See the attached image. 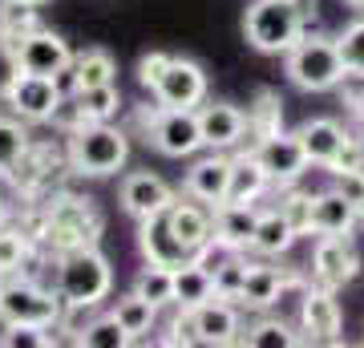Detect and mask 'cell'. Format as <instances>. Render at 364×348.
Returning <instances> with one entry per match:
<instances>
[{"label": "cell", "mask_w": 364, "mask_h": 348, "mask_svg": "<svg viewBox=\"0 0 364 348\" xmlns=\"http://www.w3.org/2000/svg\"><path fill=\"white\" fill-rule=\"evenodd\" d=\"M130 158V138L109 122H85L69 134V167L90 179L117 174Z\"/></svg>", "instance_id": "1"}, {"label": "cell", "mask_w": 364, "mask_h": 348, "mask_svg": "<svg viewBox=\"0 0 364 348\" xmlns=\"http://www.w3.org/2000/svg\"><path fill=\"white\" fill-rule=\"evenodd\" d=\"M287 78H291V85H299V90H308V93H328V90H336V85H344L348 69H344L340 45L328 37L304 33L287 49Z\"/></svg>", "instance_id": "2"}, {"label": "cell", "mask_w": 364, "mask_h": 348, "mask_svg": "<svg viewBox=\"0 0 364 348\" xmlns=\"http://www.w3.org/2000/svg\"><path fill=\"white\" fill-rule=\"evenodd\" d=\"M114 288V268L97 247L57 255V296L65 304H102Z\"/></svg>", "instance_id": "3"}, {"label": "cell", "mask_w": 364, "mask_h": 348, "mask_svg": "<svg viewBox=\"0 0 364 348\" xmlns=\"http://www.w3.org/2000/svg\"><path fill=\"white\" fill-rule=\"evenodd\" d=\"M251 49L259 53H287L304 37V9L299 0H251L243 16Z\"/></svg>", "instance_id": "4"}, {"label": "cell", "mask_w": 364, "mask_h": 348, "mask_svg": "<svg viewBox=\"0 0 364 348\" xmlns=\"http://www.w3.org/2000/svg\"><path fill=\"white\" fill-rule=\"evenodd\" d=\"M102 235V215L90 206V199H57L45 211V231L41 239H49L57 247V255L77 251V247H93Z\"/></svg>", "instance_id": "5"}, {"label": "cell", "mask_w": 364, "mask_h": 348, "mask_svg": "<svg viewBox=\"0 0 364 348\" xmlns=\"http://www.w3.org/2000/svg\"><path fill=\"white\" fill-rule=\"evenodd\" d=\"M65 300L37 288L33 280H9L0 284V316L4 324H41V328H57Z\"/></svg>", "instance_id": "6"}, {"label": "cell", "mask_w": 364, "mask_h": 348, "mask_svg": "<svg viewBox=\"0 0 364 348\" xmlns=\"http://www.w3.org/2000/svg\"><path fill=\"white\" fill-rule=\"evenodd\" d=\"M0 97H4V105H9L21 122H49L53 110L61 105L57 81L41 78V73H25V69H16L13 78L4 81Z\"/></svg>", "instance_id": "7"}, {"label": "cell", "mask_w": 364, "mask_h": 348, "mask_svg": "<svg viewBox=\"0 0 364 348\" xmlns=\"http://www.w3.org/2000/svg\"><path fill=\"white\" fill-rule=\"evenodd\" d=\"M150 142L166 158H191L203 150V130H198V110H166L158 105L150 117Z\"/></svg>", "instance_id": "8"}, {"label": "cell", "mask_w": 364, "mask_h": 348, "mask_svg": "<svg viewBox=\"0 0 364 348\" xmlns=\"http://www.w3.org/2000/svg\"><path fill=\"white\" fill-rule=\"evenodd\" d=\"M299 328H304V340L308 344H336L340 328H344V312H340V300L332 288L312 284L308 296L299 300Z\"/></svg>", "instance_id": "9"}, {"label": "cell", "mask_w": 364, "mask_h": 348, "mask_svg": "<svg viewBox=\"0 0 364 348\" xmlns=\"http://www.w3.org/2000/svg\"><path fill=\"white\" fill-rule=\"evenodd\" d=\"M150 93L166 110H195L207 97V73H203V65L186 61V57H170L166 73L158 78V85Z\"/></svg>", "instance_id": "10"}, {"label": "cell", "mask_w": 364, "mask_h": 348, "mask_svg": "<svg viewBox=\"0 0 364 348\" xmlns=\"http://www.w3.org/2000/svg\"><path fill=\"white\" fill-rule=\"evenodd\" d=\"M356 275H360V255L352 251L348 235H320V243H316V251H312V280L316 284L340 292V288H348Z\"/></svg>", "instance_id": "11"}, {"label": "cell", "mask_w": 364, "mask_h": 348, "mask_svg": "<svg viewBox=\"0 0 364 348\" xmlns=\"http://www.w3.org/2000/svg\"><path fill=\"white\" fill-rule=\"evenodd\" d=\"M9 57H13L16 69H25V73H41V78H57V73L73 61L69 45L57 37V33H49V28H33V33H28V37L9 53Z\"/></svg>", "instance_id": "12"}, {"label": "cell", "mask_w": 364, "mask_h": 348, "mask_svg": "<svg viewBox=\"0 0 364 348\" xmlns=\"http://www.w3.org/2000/svg\"><path fill=\"white\" fill-rule=\"evenodd\" d=\"M255 154H259L263 170H267V179L272 186H291V182L304 179V170H308V154H304V146H299L296 134H272V138H263V142L251 146Z\"/></svg>", "instance_id": "13"}, {"label": "cell", "mask_w": 364, "mask_h": 348, "mask_svg": "<svg viewBox=\"0 0 364 348\" xmlns=\"http://www.w3.org/2000/svg\"><path fill=\"white\" fill-rule=\"evenodd\" d=\"M186 324H191V336H195V344H235L239 340V312H235L231 300H219L210 296L207 304H198V308L182 312Z\"/></svg>", "instance_id": "14"}, {"label": "cell", "mask_w": 364, "mask_h": 348, "mask_svg": "<svg viewBox=\"0 0 364 348\" xmlns=\"http://www.w3.org/2000/svg\"><path fill=\"white\" fill-rule=\"evenodd\" d=\"M170 203H174L170 182L150 174V170H134V174H126V182H122V206H126V215H134L138 223L158 215V211H166Z\"/></svg>", "instance_id": "15"}, {"label": "cell", "mask_w": 364, "mask_h": 348, "mask_svg": "<svg viewBox=\"0 0 364 348\" xmlns=\"http://www.w3.org/2000/svg\"><path fill=\"white\" fill-rule=\"evenodd\" d=\"M198 130H203V146L207 150H231V146L243 142L247 134V114L239 105L227 102H210L198 110Z\"/></svg>", "instance_id": "16"}, {"label": "cell", "mask_w": 364, "mask_h": 348, "mask_svg": "<svg viewBox=\"0 0 364 348\" xmlns=\"http://www.w3.org/2000/svg\"><path fill=\"white\" fill-rule=\"evenodd\" d=\"M166 223L170 231L178 235V243L195 255L203 243L215 239V206L207 203H186V199H174L166 206Z\"/></svg>", "instance_id": "17"}, {"label": "cell", "mask_w": 364, "mask_h": 348, "mask_svg": "<svg viewBox=\"0 0 364 348\" xmlns=\"http://www.w3.org/2000/svg\"><path fill=\"white\" fill-rule=\"evenodd\" d=\"M227 182H231V158L223 150H210L207 158H198L195 167L186 170V194L207 206L227 203Z\"/></svg>", "instance_id": "18"}, {"label": "cell", "mask_w": 364, "mask_h": 348, "mask_svg": "<svg viewBox=\"0 0 364 348\" xmlns=\"http://www.w3.org/2000/svg\"><path fill=\"white\" fill-rule=\"evenodd\" d=\"M138 247H142L146 263H162V268H182V263L191 259V251L178 243V235L170 231L166 211L142 219V227H138Z\"/></svg>", "instance_id": "19"}, {"label": "cell", "mask_w": 364, "mask_h": 348, "mask_svg": "<svg viewBox=\"0 0 364 348\" xmlns=\"http://www.w3.org/2000/svg\"><path fill=\"white\" fill-rule=\"evenodd\" d=\"M356 223H360L356 203H348L336 186L312 194V231L316 235H352Z\"/></svg>", "instance_id": "20"}, {"label": "cell", "mask_w": 364, "mask_h": 348, "mask_svg": "<svg viewBox=\"0 0 364 348\" xmlns=\"http://www.w3.org/2000/svg\"><path fill=\"white\" fill-rule=\"evenodd\" d=\"M296 138L304 146V154H308V167H332V158L344 146L348 130L340 122H332V117H312V122H304L296 130Z\"/></svg>", "instance_id": "21"}, {"label": "cell", "mask_w": 364, "mask_h": 348, "mask_svg": "<svg viewBox=\"0 0 364 348\" xmlns=\"http://www.w3.org/2000/svg\"><path fill=\"white\" fill-rule=\"evenodd\" d=\"M259 223V206L255 203H219L215 206V239L227 243L231 251H247L251 235Z\"/></svg>", "instance_id": "22"}, {"label": "cell", "mask_w": 364, "mask_h": 348, "mask_svg": "<svg viewBox=\"0 0 364 348\" xmlns=\"http://www.w3.org/2000/svg\"><path fill=\"white\" fill-rule=\"evenodd\" d=\"M267 186H272V179H267V170H263V162H259V154H255V150H243V154L231 158L227 203H255Z\"/></svg>", "instance_id": "23"}, {"label": "cell", "mask_w": 364, "mask_h": 348, "mask_svg": "<svg viewBox=\"0 0 364 348\" xmlns=\"http://www.w3.org/2000/svg\"><path fill=\"white\" fill-rule=\"evenodd\" d=\"M279 284H284V268H272V263H247V280H243L239 304H243V308H255V312L275 308Z\"/></svg>", "instance_id": "24"}, {"label": "cell", "mask_w": 364, "mask_h": 348, "mask_svg": "<svg viewBox=\"0 0 364 348\" xmlns=\"http://www.w3.org/2000/svg\"><path fill=\"white\" fill-rule=\"evenodd\" d=\"M296 239L299 235L291 231L284 211L272 206V211H259V223H255V235H251V251H259V255H284V251H291Z\"/></svg>", "instance_id": "25"}, {"label": "cell", "mask_w": 364, "mask_h": 348, "mask_svg": "<svg viewBox=\"0 0 364 348\" xmlns=\"http://www.w3.org/2000/svg\"><path fill=\"white\" fill-rule=\"evenodd\" d=\"M215 296V280L207 268H198L195 259H186L182 268H174V308L191 312L198 304H207Z\"/></svg>", "instance_id": "26"}, {"label": "cell", "mask_w": 364, "mask_h": 348, "mask_svg": "<svg viewBox=\"0 0 364 348\" xmlns=\"http://www.w3.org/2000/svg\"><path fill=\"white\" fill-rule=\"evenodd\" d=\"M41 28L37 9L33 4H21V0H0V41H4V53H13L21 41Z\"/></svg>", "instance_id": "27"}, {"label": "cell", "mask_w": 364, "mask_h": 348, "mask_svg": "<svg viewBox=\"0 0 364 348\" xmlns=\"http://www.w3.org/2000/svg\"><path fill=\"white\" fill-rule=\"evenodd\" d=\"M235 344H255V348H296L308 344L304 336H296V328L284 320H255L251 328H243V336Z\"/></svg>", "instance_id": "28"}, {"label": "cell", "mask_w": 364, "mask_h": 348, "mask_svg": "<svg viewBox=\"0 0 364 348\" xmlns=\"http://www.w3.org/2000/svg\"><path fill=\"white\" fill-rule=\"evenodd\" d=\"M114 316H117V324L130 332V340L134 336H142V332H150L158 324V304H150L146 296H138V292H130V296H122L114 304Z\"/></svg>", "instance_id": "29"}, {"label": "cell", "mask_w": 364, "mask_h": 348, "mask_svg": "<svg viewBox=\"0 0 364 348\" xmlns=\"http://www.w3.org/2000/svg\"><path fill=\"white\" fill-rule=\"evenodd\" d=\"M279 93L263 90L259 97H255V105H251L247 114V138L251 142H263V138H272V134H279V122H284V110H279Z\"/></svg>", "instance_id": "30"}, {"label": "cell", "mask_w": 364, "mask_h": 348, "mask_svg": "<svg viewBox=\"0 0 364 348\" xmlns=\"http://www.w3.org/2000/svg\"><path fill=\"white\" fill-rule=\"evenodd\" d=\"M134 292H138V296H146L150 304H158V308L174 304V268L146 263V268L138 271V280H134Z\"/></svg>", "instance_id": "31"}, {"label": "cell", "mask_w": 364, "mask_h": 348, "mask_svg": "<svg viewBox=\"0 0 364 348\" xmlns=\"http://www.w3.org/2000/svg\"><path fill=\"white\" fill-rule=\"evenodd\" d=\"M73 69H77V90H90V85H109L117 73L114 57L105 49H85L73 57Z\"/></svg>", "instance_id": "32"}, {"label": "cell", "mask_w": 364, "mask_h": 348, "mask_svg": "<svg viewBox=\"0 0 364 348\" xmlns=\"http://www.w3.org/2000/svg\"><path fill=\"white\" fill-rule=\"evenodd\" d=\"M73 97H77L81 114L90 117V122H109V117L117 114V105H122V93H117L114 81H109V85H90V90H77Z\"/></svg>", "instance_id": "33"}, {"label": "cell", "mask_w": 364, "mask_h": 348, "mask_svg": "<svg viewBox=\"0 0 364 348\" xmlns=\"http://www.w3.org/2000/svg\"><path fill=\"white\" fill-rule=\"evenodd\" d=\"M77 344L85 348H126L130 344V332L117 324V316L109 312V316H93L90 324H85V332L77 336Z\"/></svg>", "instance_id": "34"}, {"label": "cell", "mask_w": 364, "mask_h": 348, "mask_svg": "<svg viewBox=\"0 0 364 348\" xmlns=\"http://www.w3.org/2000/svg\"><path fill=\"white\" fill-rule=\"evenodd\" d=\"M279 211H284V219L291 223V231L296 235H316L312 231V191H296V182L284 186Z\"/></svg>", "instance_id": "35"}, {"label": "cell", "mask_w": 364, "mask_h": 348, "mask_svg": "<svg viewBox=\"0 0 364 348\" xmlns=\"http://www.w3.org/2000/svg\"><path fill=\"white\" fill-rule=\"evenodd\" d=\"M210 280H215V296L239 304V292H243V280H247V259H243V251H235Z\"/></svg>", "instance_id": "36"}, {"label": "cell", "mask_w": 364, "mask_h": 348, "mask_svg": "<svg viewBox=\"0 0 364 348\" xmlns=\"http://www.w3.org/2000/svg\"><path fill=\"white\" fill-rule=\"evenodd\" d=\"M336 45H340V57H344L348 78L364 81V16H360V21H352V25L340 33Z\"/></svg>", "instance_id": "37"}, {"label": "cell", "mask_w": 364, "mask_h": 348, "mask_svg": "<svg viewBox=\"0 0 364 348\" xmlns=\"http://www.w3.org/2000/svg\"><path fill=\"white\" fill-rule=\"evenodd\" d=\"M28 130L21 117H0V170H9L28 150Z\"/></svg>", "instance_id": "38"}, {"label": "cell", "mask_w": 364, "mask_h": 348, "mask_svg": "<svg viewBox=\"0 0 364 348\" xmlns=\"http://www.w3.org/2000/svg\"><path fill=\"white\" fill-rule=\"evenodd\" d=\"M57 344V336L41 324H4L0 332V348H49Z\"/></svg>", "instance_id": "39"}, {"label": "cell", "mask_w": 364, "mask_h": 348, "mask_svg": "<svg viewBox=\"0 0 364 348\" xmlns=\"http://www.w3.org/2000/svg\"><path fill=\"white\" fill-rule=\"evenodd\" d=\"M28 263V235L0 227V275H16Z\"/></svg>", "instance_id": "40"}, {"label": "cell", "mask_w": 364, "mask_h": 348, "mask_svg": "<svg viewBox=\"0 0 364 348\" xmlns=\"http://www.w3.org/2000/svg\"><path fill=\"white\" fill-rule=\"evenodd\" d=\"M328 170H364V134H348Z\"/></svg>", "instance_id": "41"}, {"label": "cell", "mask_w": 364, "mask_h": 348, "mask_svg": "<svg viewBox=\"0 0 364 348\" xmlns=\"http://www.w3.org/2000/svg\"><path fill=\"white\" fill-rule=\"evenodd\" d=\"M332 186H336L348 203L364 199V170H332Z\"/></svg>", "instance_id": "42"}, {"label": "cell", "mask_w": 364, "mask_h": 348, "mask_svg": "<svg viewBox=\"0 0 364 348\" xmlns=\"http://www.w3.org/2000/svg\"><path fill=\"white\" fill-rule=\"evenodd\" d=\"M166 65H170V53H146L142 61H138V81H142L146 90H154L158 78L166 73Z\"/></svg>", "instance_id": "43"}, {"label": "cell", "mask_w": 364, "mask_h": 348, "mask_svg": "<svg viewBox=\"0 0 364 348\" xmlns=\"http://www.w3.org/2000/svg\"><path fill=\"white\" fill-rule=\"evenodd\" d=\"M53 122H57V126H61V130H69V134H73V130H77V126H85V122H90V117L81 114L77 97H73V93H69V97H61V105H57V110H53Z\"/></svg>", "instance_id": "44"}, {"label": "cell", "mask_w": 364, "mask_h": 348, "mask_svg": "<svg viewBox=\"0 0 364 348\" xmlns=\"http://www.w3.org/2000/svg\"><path fill=\"white\" fill-rule=\"evenodd\" d=\"M348 105H352V114L364 122V81H360V90H352V93H348Z\"/></svg>", "instance_id": "45"}, {"label": "cell", "mask_w": 364, "mask_h": 348, "mask_svg": "<svg viewBox=\"0 0 364 348\" xmlns=\"http://www.w3.org/2000/svg\"><path fill=\"white\" fill-rule=\"evenodd\" d=\"M9 223V206H4V199H0V227Z\"/></svg>", "instance_id": "46"}, {"label": "cell", "mask_w": 364, "mask_h": 348, "mask_svg": "<svg viewBox=\"0 0 364 348\" xmlns=\"http://www.w3.org/2000/svg\"><path fill=\"white\" fill-rule=\"evenodd\" d=\"M348 9H356V13H364V0H344Z\"/></svg>", "instance_id": "47"}, {"label": "cell", "mask_w": 364, "mask_h": 348, "mask_svg": "<svg viewBox=\"0 0 364 348\" xmlns=\"http://www.w3.org/2000/svg\"><path fill=\"white\" fill-rule=\"evenodd\" d=\"M21 4H33V9H41V4H49V0H21Z\"/></svg>", "instance_id": "48"}, {"label": "cell", "mask_w": 364, "mask_h": 348, "mask_svg": "<svg viewBox=\"0 0 364 348\" xmlns=\"http://www.w3.org/2000/svg\"><path fill=\"white\" fill-rule=\"evenodd\" d=\"M356 215H360V223H364V199H360V203H356Z\"/></svg>", "instance_id": "49"}]
</instances>
